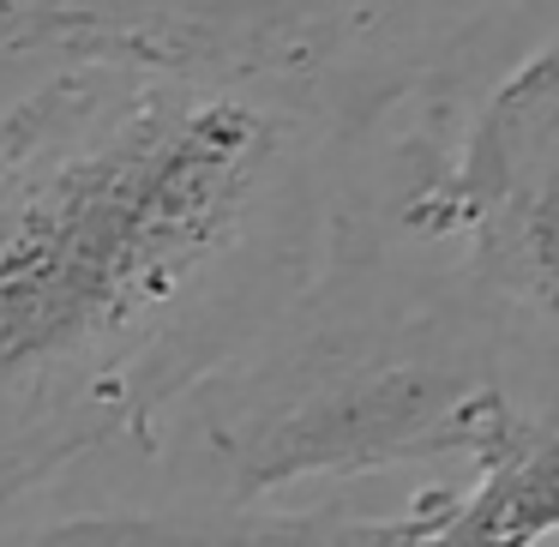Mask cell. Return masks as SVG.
Listing matches in <instances>:
<instances>
[{
    "label": "cell",
    "mask_w": 559,
    "mask_h": 547,
    "mask_svg": "<svg viewBox=\"0 0 559 547\" xmlns=\"http://www.w3.org/2000/svg\"><path fill=\"white\" fill-rule=\"evenodd\" d=\"M373 139L259 79L67 61L0 127V535L319 277Z\"/></svg>",
    "instance_id": "6da1fadb"
},
{
    "label": "cell",
    "mask_w": 559,
    "mask_h": 547,
    "mask_svg": "<svg viewBox=\"0 0 559 547\" xmlns=\"http://www.w3.org/2000/svg\"><path fill=\"white\" fill-rule=\"evenodd\" d=\"M493 391L559 409L530 325L451 253L403 235L361 175L319 277L163 415L133 463L139 506L97 535L295 542V494H325L319 542H337V487L463 469Z\"/></svg>",
    "instance_id": "7a4b0ae2"
},
{
    "label": "cell",
    "mask_w": 559,
    "mask_h": 547,
    "mask_svg": "<svg viewBox=\"0 0 559 547\" xmlns=\"http://www.w3.org/2000/svg\"><path fill=\"white\" fill-rule=\"evenodd\" d=\"M542 0H0V55L259 79L373 139L451 121Z\"/></svg>",
    "instance_id": "3957f363"
},
{
    "label": "cell",
    "mask_w": 559,
    "mask_h": 547,
    "mask_svg": "<svg viewBox=\"0 0 559 547\" xmlns=\"http://www.w3.org/2000/svg\"><path fill=\"white\" fill-rule=\"evenodd\" d=\"M403 235L451 253L530 325L559 379V31L367 169Z\"/></svg>",
    "instance_id": "277c9868"
},
{
    "label": "cell",
    "mask_w": 559,
    "mask_h": 547,
    "mask_svg": "<svg viewBox=\"0 0 559 547\" xmlns=\"http://www.w3.org/2000/svg\"><path fill=\"white\" fill-rule=\"evenodd\" d=\"M343 542H559V409L493 391L457 481L421 487L385 518H349Z\"/></svg>",
    "instance_id": "5b68a950"
},
{
    "label": "cell",
    "mask_w": 559,
    "mask_h": 547,
    "mask_svg": "<svg viewBox=\"0 0 559 547\" xmlns=\"http://www.w3.org/2000/svg\"><path fill=\"white\" fill-rule=\"evenodd\" d=\"M61 67L67 61H49V55H0V127H7V115H13L43 79L61 73Z\"/></svg>",
    "instance_id": "8992f818"
}]
</instances>
